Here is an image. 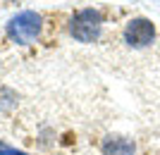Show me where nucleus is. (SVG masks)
<instances>
[{"label": "nucleus", "instance_id": "f257e3e1", "mask_svg": "<svg viewBox=\"0 0 160 155\" xmlns=\"http://www.w3.org/2000/svg\"><path fill=\"white\" fill-rule=\"evenodd\" d=\"M41 29H43V19H41L38 12H33V10H24V12L14 14L10 24H7V36L14 41V43H19V46H29L33 41L38 38Z\"/></svg>", "mask_w": 160, "mask_h": 155}, {"label": "nucleus", "instance_id": "f03ea898", "mask_svg": "<svg viewBox=\"0 0 160 155\" xmlns=\"http://www.w3.org/2000/svg\"><path fill=\"white\" fill-rule=\"evenodd\" d=\"M100 27H103V14L93 7L79 10L72 14L69 19V34L81 43H91L100 36Z\"/></svg>", "mask_w": 160, "mask_h": 155}, {"label": "nucleus", "instance_id": "7ed1b4c3", "mask_svg": "<svg viewBox=\"0 0 160 155\" xmlns=\"http://www.w3.org/2000/svg\"><path fill=\"white\" fill-rule=\"evenodd\" d=\"M153 38H155V27H153L151 19L136 17V19L127 22V27H124V41L132 48H146V46L153 43Z\"/></svg>", "mask_w": 160, "mask_h": 155}, {"label": "nucleus", "instance_id": "20e7f679", "mask_svg": "<svg viewBox=\"0 0 160 155\" xmlns=\"http://www.w3.org/2000/svg\"><path fill=\"white\" fill-rule=\"evenodd\" d=\"M103 155H134V141L127 136H105L100 143Z\"/></svg>", "mask_w": 160, "mask_h": 155}, {"label": "nucleus", "instance_id": "39448f33", "mask_svg": "<svg viewBox=\"0 0 160 155\" xmlns=\"http://www.w3.org/2000/svg\"><path fill=\"white\" fill-rule=\"evenodd\" d=\"M0 155H27V153H22V150H14V148H5V146H0Z\"/></svg>", "mask_w": 160, "mask_h": 155}]
</instances>
